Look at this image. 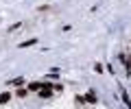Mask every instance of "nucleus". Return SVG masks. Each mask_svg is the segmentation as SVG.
<instances>
[{"label": "nucleus", "mask_w": 131, "mask_h": 109, "mask_svg": "<svg viewBox=\"0 0 131 109\" xmlns=\"http://www.w3.org/2000/svg\"><path fill=\"white\" fill-rule=\"evenodd\" d=\"M33 44H37V39H26V42L20 44V48H28V46H33Z\"/></svg>", "instance_id": "7ed1b4c3"}, {"label": "nucleus", "mask_w": 131, "mask_h": 109, "mask_svg": "<svg viewBox=\"0 0 131 109\" xmlns=\"http://www.w3.org/2000/svg\"><path fill=\"white\" fill-rule=\"evenodd\" d=\"M9 83H11V85H22V83H24V79H13V81H9Z\"/></svg>", "instance_id": "20e7f679"}, {"label": "nucleus", "mask_w": 131, "mask_h": 109, "mask_svg": "<svg viewBox=\"0 0 131 109\" xmlns=\"http://www.w3.org/2000/svg\"><path fill=\"white\" fill-rule=\"evenodd\" d=\"M83 103H88V105H94V103H96V96H94L92 92H90V94H85V96H83Z\"/></svg>", "instance_id": "f257e3e1"}, {"label": "nucleus", "mask_w": 131, "mask_h": 109, "mask_svg": "<svg viewBox=\"0 0 131 109\" xmlns=\"http://www.w3.org/2000/svg\"><path fill=\"white\" fill-rule=\"evenodd\" d=\"M18 96H20V98H22V96H26V90H24L22 85H20V90H18Z\"/></svg>", "instance_id": "39448f33"}, {"label": "nucleus", "mask_w": 131, "mask_h": 109, "mask_svg": "<svg viewBox=\"0 0 131 109\" xmlns=\"http://www.w3.org/2000/svg\"><path fill=\"white\" fill-rule=\"evenodd\" d=\"M9 98H11V94H9V92L0 94V105H7V103H9Z\"/></svg>", "instance_id": "f03ea898"}]
</instances>
